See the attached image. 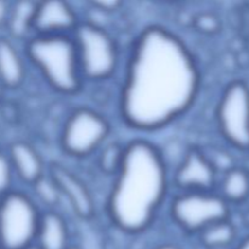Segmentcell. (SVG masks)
Here are the masks:
<instances>
[{
	"label": "cell",
	"instance_id": "cell-28",
	"mask_svg": "<svg viewBox=\"0 0 249 249\" xmlns=\"http://www.w3.org/2000/svg\"><path fill=\"white\" fill-rule=\"evenodd\" d=\"M0 201H1V197H0Z\"/></svg>",
	"mask_w": 249,
	"mask_h": 249
},
{
	"label": "cell",
	"instance_id": "cell-1",
	"mask_svg": "<svg viewBox=\"0 0 249 249\" xmlns=\"http://www.w3.org/2000/svg\"><path fill=\"white\" fill-rule=\"evenodd\" d=\"M199 82L186 45L162 27L146 28L134 44L122 85L123 119L139 130L164 128L191 107Z\"/></svg>",
	"mask_w": 249,
	"mask_h": 249
},
{
	"label": "cell",
	"instance_id": "cell-4",
	"mask_svg": "<svg viewBox=\"0 0 249 249\" xmlns=\"http://www.w3.org/2000/svg\"><path fill=\"white\" fill-rule=\"evenodd\" d=\"M84 80L102 82L116 73L119 50L105 27L80 22L72 33Z\"/></svg>",
	"mask_w": 249,
	"mask_h": 249
},
{
	"label": "cell",
	"instance_id": "cell-9",
	"mask_svg": "<svg viewBox=\"0 0 249 249\" xmlns=\"http://www.w3.org/2000/svg\"><path fill=\"white\" fill-rule=\"evenodd\" d=\"M218 172L198 148H190L173 175V182L181 192L213 191Z\"/></svg>",
	"mask_w": 249,
	"mask_h": 249
},
{
	"label": "cell",
	"instance_id": "cell-13",
	"mask_svg": "<svg viewBox=\"0 0 249 249\" xmlns=\"http://www.w3.org/2000/svg\"><path fill=\"white\" fill-rule=\"evenodd\" d=\"M36 245L40 249H67L70 247L67 221L60 213L56 211L41 213Z\"/></svg>",
	"mask_w": 249,
	"mask_h": 249
},
{
	"label": "cell",
	"instance_id": "cell-29",
	"mask_svg": "<svg viewBox=\"0 0 249 249\" xmlns=\"http://www.w3.org/2000/svg\"><path fill=\"white\" fill-rule=\"evenodd\" d=\"M0 249H1V248H0Z\"/></svg>",
	"mask_w": 249,
	"mask_h": 249
},
{
	"label": "cell",
	"instance_id": "cell-7",
	"mask_svg": "<svg viewBox=\"0 0 249 249\" xmlns=\"http://www.w3.org/2000/svg\"><path fill=\"white\" fill-rule=\"evenodd\" d=\"M109 130L108 122L102 114L88 107H80L66 121L61 145L72 157H87L101 147L108 138Z\"/></svg>",
	"mask_w": 249,
	"mask_h": 249
},
{
	"label": "cell",
	"instance_id": "cell-20",
	"mask_svg": "<svg viewBox=\"0 0 249 249\" xmlns=\"http://www.w3.org/2000/svg\"><path fill=\"white\" fill-rule=\"evenodd\" d=\"M12 174H14V170H12L9 157L0 152V197L10 192Z\"/></svg>",
	"mask_w": 249,
	"mask_h": 249
},
{
	"label": "cell",
	"instance_id": "cell-16",
	"mask_svg": "<svg viewBox=\"0 0 249 249\" xmlns=\"http://www.w3.org/2000/svg\"><path fill=\"white\" fill-rule=\"evenodd\" d=\"M221 197L228 203H238L246 199L249 195V175L241 168H231L225 172L220 182Z\"/></svg>",
	"mask_w": 249,
	"mask_h": 249
},
{
	"label": "cell",
	"instance_id": "cell-3",
	"mask_svg": "<svg viewBox=\"0 0 249 249\" xmlns=\"http://www.w3.org/2000/svg\"><path fill=\"white\" fill-rule=\"evenodd\" d=\"M27 56L53 89L74 94L84 78L72 36H33L27 40Z\"/></svg>",
	"mask_w": 249,
	"mask_h": 249
},
{
	"label": "cell",
	"instance_id": "cell-26",
	"mask_svg": "<svg viewBox=\"0 0 249 249\" xmlns=\"http://www.w3.org/2000/svg\"><path fill=\"white\" fill-rule=\"evenodd\" d=\"M26 249H40V248H39V247H38V246H36V243H34V245L29 246V247H28V248H26Z\"/></svg>",
	"mask_w": 249,
	"mask_h": 249
},
{
	"label": "cell",
	"instance_id": "cell-18",
	"mask_svg": "<svg viewBox=\"0 0 249 249\" xmlns=\"http://www.w3.org/2000/svg\"><path fill=\"white\" fill-rule=\"evenodd\" d=\"M33 194L36 195V199L46 207V211H55V207L60 203L61 192L57 185L53 181V178L48 174L43 175L38 181L32 185Z\"/></svg>",
	"mask_w": 249,
	"mask_h": 249
},
{
	"label": "cell",
	"instance_id": "cell-15",
	"mask_svg": "<svg viewBox=\"0 0 249 249\" xmlns=\"http://www.w3.org/2000/svg\"><path fill=\"white\" fill-rule=\"evenodd\" d=\"M36 9V1H18L10 5L6 27L14 38L28 40L34 36L33 21Z\"/></svg>",
	"mask_w": 249,
	"mask_h": 249
},
{
	"label": "cell",
	"instance_id": "cell-17",
	"mask_svg": "<svg viewBox=\"0 0 249 249\" xmlns=\"http://www.w3.org/2000/svg\"><path fill=\"white\" fill-rule=\"evenodd\" d=\"M236 236L235 228L232 224L226 220L216 221L198 233L199 241L204 247L209 249H219L228 247L233 242Z\"/></svg>",
	"mask_w": 249,
	"mask_h": 249
},
{
	"label": "cell",
	"instance_id": "cell-12",
	"mask_svg": "<svg viewBox=\"0 0 249 249\" xmlns=\"http://www.w3.org/2000/svg\"><path fill=\"white\" fill-rule=\"evenodd\" d=\"M7 157L14 173L24 184L32 186L43 175H45V168L40 155L29 143L23 141L12 143Z\"/></svg>",
	"mask_w": 249,
	"mask_h": 249
},
{
	"label": "cell",
	"instance_id": "cell-27",
	"mask_svg": "<svg viewBox=\"0 0 249 249\" xmlns=\"http://www.w3.org/2000/svg\"><path fill=\"white\" fill-rule=\"evenodd\" d=\"M67 249H80V248L77 247V246H70Z\"/></svg>",
	"mask_w": 249,
	"mask_h": 249
},
{
	"label": "cell",
	"instance_id": "cell-5",
	"mask_svg": "<svg viewBox=\"0 0 249 249\" xmlns=\"http://www.w3.org/2000/svg\"><path fill=\"white\" fill-rule=\"evenodd\" d=\"M41 213L22 192L10 191L0 201V248L26 249L36 243Z\"/></svg>",
	"mask_w": 249,
	"mask_h": 249
},
{
	"label": "cell",
	"instance_id": "cell-23",
	"mask_svg": "<svg viewBox=\"0 0 249 249\" xmlns=\"http://www.w3.org/2000/svg\"><path fill=\"white\" fill-rule=\"evenodd\" d=\"M9 11H10V5L5 1H0V28L6 26Z\"/></svg>",
	"mask_w": 249,
	"mask_h": 249
},
{
	"label": "cell",
	"instance_id": "cell-11",
	"mask_svg": "<svg viewBox=\"0 0 249 249\" xmlns=\"http://www.w3.org/2000/svg\"><path fill=\"white\" fill-rule=\"evenodd\" d=\"M49 175L53 179L62 198L67 199L74 214L82 219H90L95 214V202L87 185L73 172L61 164L50 167Z\"/></svg>",
	"mask_w": 249,
	"mask_h": 249
},
{
	"label": "cell",
	"instance_id": "cell-10",
	"mask_svg": "<svg viewBox=\"0 0 249 249\" xmlns=\"http://www.w3.org/2000/svg\"><path fill=\"white\" fill-rule=\"evenodd\" d=\"M80 23L77 12L68 2H36L33 21L34 36H72Z\"/></svg>",
	"mask_w": 249,
	"mask_h": 249
},
{
	"label": "cell",
	"instance_id": "cell-14",
	"mask_svg": "<svg viewBox=\"0 0 249 249\" xmlns=\"http://www.w3.org/2000/svg\"><path fill=\"white\" fill-rule=\"evenodd\" d=\"M26 70L18 50L5 38H0V80L5 87L16 88L23 82Z\"/></svg>",
	"mask_w": 249,
	"mask_h": 249
},
{
	"label": "cell",
	"instance_id": "cell-6",
	"mask_svg": "<svg viewBox=\"0 0 249 249\" xmlns=\"http://www.w3.org/2000/svg\"><path fill=\"white\" fill-rule=\"evenodd\" d=\"M170 215L182 230L198 235L207 226L229 218V203L214 191H180L172 199Z\"/></svg>",
	"mask_w": 249,
	"mask_h": 249
},
{
	"label": "cell",
	"instance_id": "cell-25",
	"mask_svg": "<svg viewBox=\"0 0 249 249\" xmlns=\"http://www.w3.org/2000/svg\"><path fill=\"white\" fill-rule=\"evenodd\" d=\"M155 249H181V248L178 247V246H174V245H162Z\"/></svg>",
	"mask_w": 249,
	"mask_h": 249
},
{
	"label": "cell",
	"instance_id": "cell-19",
	"mask_svg": "<svg viewBox=\"0 0 249 249\" xmlns=\"http://www.w3.org/2000/svg\"><path fill=\"white\" fill-rule=\"evenodd\" d=\"M125 146V145H124ZM124 146L118 143L107 145L99 158V167L106 174L116 175L122 164L124 155Z\"/></svg>",
	"mask_w": 249,
	"mask_h": 249
},
{
	"label": "cell",
	"instance_id": "cell-8",
	"mask_svg": "<svg viewBox=\"0 0 249 249\" xmlns=\"http://www.w3.org/2000/svg\"><path fill=\"white\" fill-rule=\"evenodd\" d=\"M219 129L224 138L241 150L249 148V88L243 82L228 85L218 105Z\"/></svg>",
	"mask_w": 249,
	"mask_h": 249
},
{
	"label": "cell",
	"instance_id": "cell-24",
	"mask_svg": "<svg viewBox=\"0 0 249 249\" xmlns=\"http://www.w3.org/2000/svg\"><path fill=\"white\" fill-rule=\"evenodd\" d=\"M235 249H249V237L246 238L245 241H242V242L237 246V248Z\"/></svg>",
	"mask_w": 249,
	"mask_h": 249
},
{
	"label": "cell",
	"instance_id": "cell-2",
	"mask_svg": "<svg viewBox=\"0 0 249 249\" xmlns=\"http://www.w3.org/2000/svg\"><path fill=\"white\" fill-rule=\"evenodd\" d=\"M169 187V170L157 146L134 140L114 175L108 197V215L114 225L129 233L146 230L155 220Z\"/></svg>",
	"mask_w": 249,
	"mask_h": 249
},
{
	"label": "cell",
	"instance_id": "cell-22",
	"mask_svg": "<svg viewBox=\"0 0 249 249\" xmlns=\"http://www.w3.org/2000/svg\"><path fill=\"white\" fill-rule=\"evenodd\" d=\"M122 6L121 1H100V2H92V7L96 9L97 11L104 12V14H112V12L118 11L119 7Z\"/></svg>",
	"mask_w": 249,
	"mask_h": 249
},
{
	"label": "cell",
	"instance_id": "cell-21",
	"mask_svg": "<svg viewBox=\"0 0 249 249\" xmlns=\"http://www.w3.org/2000/svg\"><path fill=\"white\" fill-rule=\"evenodd\" d=\"M195 27L203 33H215L219 31L220 22L212 14H201L195 18Z\"/></svg>",
	"mask_w": 249,
	"mask_h": 249
}]
</instances>
